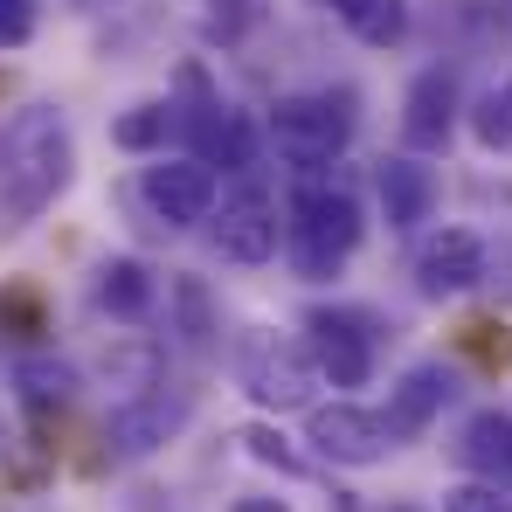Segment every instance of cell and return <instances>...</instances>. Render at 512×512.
I'll return each instance as SVG.
<instances>
[{
    "label": "cell",
    "instance_id": "cell-1",
    "mask_svg": "<svg viewBox=\"0 0 512 512\" xmlns=\"http://www.w3.org/2000/svg\"><path fill=\"white\" fill-rule=\"evenodd\" d=\"M70 167H77L70 125H63L49 104H28V111L7 125V139H0V236L28 229V222L70 187Z\"/></svg>",
    "mask_w": 512,
    "mask_h": 512
},
{
    "label": "cell",
    "instance_id": "cell-2",
    "mask_svg": "<svg viewBox=\"0 0 512 512\" xmlns=\"http://www.w3.org/2000/svg\"><path fill=\"white\" fill-rule=\"evenodd\" d=\"M284 243H291L298 277H340V263L360 250V201L346 194L340 180H319V173L298 180Z\"/></svg>",
    "mask_w": 512,
    "mask_h": 512
},
{
    "label": "cell",
    "instance_id": "cell-3",
    "mask_svg": "<svg viewBox=\"0 0 512 512\" xmlns=\"http://www.w3.org/2000/svg\"><path fill=\"white\" fill-rule=\"evenodd\" d=\"M353 139V97L333 90H298V97H277L270 104V146L284 167H298L305 180L326 173Z\"/></svg>",
    "mask_w": 512,
    "mask_h": 512
},
{
    "label": "cell",
    "instance_id": "cell-4",
    "mask_svg": "<svg viewBox=\"0 0 512 512\" xmlns=\"http://www.w3.org/2000/svg\"><path fill=\"white\" fill-rule=\"evenodd\" d=\"M319 360L312 346L277 340V333H250L243 340V395H250L263 416H291V409H312V388H319Z\"/></svg>",
    "mask_w": 512,
    "mask_h": 512
},
{
    "label": "cell",
    "instance_id": "cell-5",
    "mask_svg": "<svg viewBox=\"0 0 512 512\" xmlns=\"http://www.w3.org/2000/svg\"><path fill=\"white\" fill-rule=\"evenodd\" d=\"M139 194H146V208L167 222V229H194V222H208L215 208H222V180L208 160H153V167L139 173Z\"/></svg>",
    "mask_w": 512,
    "mask_h": 512
},
{
    "label": "cell",
    "instance_id": "cell-6",
    "mask_svg": "<svg viewBox=\"0 0 512 512\" xmlns=\"http://www.w3.org/2000/svg\"><path fill=\"white\" fill-rule=\"evenodd\" d=\"M485 284V236L478 229H436L416 243V291L423 298H464Z\"/></svg>",
    "mask_w": 512,
    "mask_h": 512
},
{
    "label": "cell",
    "instance_id": "cell-7",
    "mask_svg": "<svg viewBox=\"0 0 512 512\" xmlns=\"http://www.w3.org/2000/svg\"><path fill=\"white\" fill-rule=\"evenodd\" d=\"M305 333H312L305 346H312V360H319V374L333 388H367V374H374V333H367L360 312H312Z\"/></svg>",
    "mask_w": 512,
    "mask_h": 512
},
{
    "label": "cell",
    "instance_id": "cell-8",
    "mask_svg": "<svg viewBox=\"0 0 512 512\" xmlns=\"http://www.w3.org/2000/svg\"><path fill=\"white\" fill-rule=\"evenodd\" d=\"M312 443H319V457H333V464H381L388 450H395V436L388 423L374 416V409H360V402H326V409H312Z\"/></svg>",
    "mask_w": 512,
    "mask_h": 512
},
{
    "label": "cell",
    "instance_id": "cell-9",
    "mask_svg": "<svg viewBox=\"0 0 512 512\" xmlns=\"http://www.w3.org/2000/svg\"><path fill=\"white\" fill-rule=\"evenodd\" d=\"M450 132H457V77L423 70L402 97V139H409V153H443Z\"/></svg>",
    "mask_w": 512,
    "mask_h": 512
},
{
    "label": "cell",
    "instance_id": "cell-10",
    "mask_svg": "<svg viewBox=\"0 0 512 512\" xmlns=\"http://www.w3.org/2000/svg\"><path fill=\"white\" fill-rule=\"evenodd\" d=\"M284 243V229H277V201L270 194H236V201H222V222H215V250L229 256V263H270Z\"/></svg>",
    "mask_w": 512,
    "mask_h": 512
},
{
    "label": "cell",
    "instance_id": "cell-11",
    "mask_svg": "<svg viewBox=\"0 0 512 512\" xmlns=\"http://www.w3.org/2000/svg\"><path fill=\"white\" fill-rule=\"evenodd\" d=\"M443 402H450V374H443L436 360H423V367H409V374L388 388L381 423H388V436H395V443H402V436H423V429L443 416Z\"/></svg>",
    "mask_w": 512,
    "mask_h": 512
},
{
    "label": "cell",
    "instance_id": "cell-12",
    "mask_svg": "<svg viewBox=\"0 0 512 512\" xmlns=\"http://www.w3.org/2000/svg\"><path fill=\"white\" fill-rule=\"evenodd\" d=\"M374 187H381L388 229H416V222H429V208H436V173H429L416 153L381 160V167H374Z\"/></svg>",
    "mask_w": 512,
    "mask_h": 512
},
{
    "label": "cell",
    "instance_id": "cell-13",
    "mask_svg": "<svg viewBox=\"0 0 512 512\" xmlns=\"http://www.w3.org/2000/svg\"><path fill=\"white\" fill-rule=\"evenodd\" d=\"M194 160H208V167H222V173H243L256 160V132H250V118L243 111H229V104H201L194 111Z\"/></svg>",
    "mask_w": 512,
    "mask_h": 512
},
{
    "label": "cell",
    "instance_id": "cell-14",
    "mask_svg": "<svg viewBox=\"0 0 512 512\" xmlns=\"http://www.w3.org/2000/svg\"><path fill=\"white\" fill-rule=\"evenodd\" d=\"M457 457H464L485 485L506 492L512 485V416L506 409H478V416L464 423V436H457Z\"/></svg>",
    "mask_w": 512,
    "mask_h": 512
},
{
    "label": "cell",
    "instance_id": "cell-15",
    "mask_svg": "<svg viewBox=\"0 0 512 512\" xmlns=\"http://www.w3.org/2000/svg\"><path fill=\"white\" fill-rule=\"evenodd\" d=\"M180 402H167V395H146V402H132V409H118L111 416V443L125 450V457H146V450H160L173 429H180Z\"/></svg>",
    "mask_w": 512,
    "mask_h": 512
},
{
    "label": "cell",
    "instance_id": "cell-16",
    "mask_svg": "<svg viewBox=\"0 0 512 512\" xmlns=\"http://www.w3.org/2000/svg\"><path fill=\"white\" fill-rule=\"evenodd\" d=\"M97 305H104L111 319H146V312H153V277H146V263H139V256H111V263L97 270Z\"/></svg>",
    "mask_w": 512,
    "mask_h": 512
},
{
    "label": "cell",
    "instance_id": "cell-17",
    "mask_svg": "<svg viewBox=\"0 0 512 512\" xmlns=\"http://www.w3.org/2000/svg\"><path fill=\"white\" fill-rule=\"evenodd\" d=\"M367 49H395L409 35V0H326Z\"/></svg>",
    "mask_w": 512,
    "mask_h": 512
},
{
    "label": "cell",
    "instance_id": "cell-18",
    "mask_svg": "<svg viewBox=\"0 0 512 512\" xmlns=\"http://www.w3.org/2000/svg\"><path fill=\"white\" fill-rule=\"evenodd\" d=\"M14 388H21V402H28L35 416H49V409L70 402V367H56V360H21V367H14Z\"/></svg>",
    "mask_w": 512,
    "mask_h": 512
},
{
    "label": "cell",
    "instance_id": "cell-19",
    "mask_svg": "<svg viewBox=\"0 0 512 512\" xmlns=\"http://www.w3.org/2000/svg\"><path fill=\"white\" fill-rule=\"evenodd\" d=\"M167 125H173V104H132V111L111 125V146H125V153H160V146H167Z\"/></svg>",
    "mask_w": 512,
    "mask_h": 512
},
{
    "label": "cell",
    "instance_id": "cell-20",
    "mask_svg": "<svg viewBox=\"0 0 512 512\" xmlns=\"http://www.w3.org/2000/svg\"><path fill=\"white\" fill-rule=\"evenodd\" d=\"M471 132H478L485 153H512V77L492 84L478 104H471Z\"/></svg>",
    "mask_w": 512,
    "mask_h": 512
},
{
    "label": "cell",
    "instance_id": "cell-21",
    "mask_svg": "<svg viewBox=\"0 0 512 512\" xmlns=\"http://www.w3.org/2000/svg\"><path fill=\"white\" fill-rule=\"evenodd\" d=\"M236 443H243V450H250L256 464H277V471H284V478H298V471H305V457H298V450H291V443H284V436H277V429H270V423L243 429V436H236Z\"/></svg>",
    "mask_w": 512,
    "mask_h": 512
},
{
    "label": "cell",
    "instance_id": "cell-22",
    "mask_svg": "<svg viewBox=\"0 0 512 512\" xmlns=\"http://www.w3.org/2000/svg\"><path fill=\"white\" fill-rule=\"evenodd\" d=\"M443 512H512V499L499 485L471 478V485H450V492H443Z\"/></svg>",
    "mask_w": 512,
    "mask_h": 512
},
{
    "label": "cell",
    "instance_id": "cell-23",
    "mask_svg": "<svg viewBox=\"0 0 512 512\" xmlns=\"http://www.w3.org/2000/svg\"><path fill=\"white\" fill-rule=\"evenodd\" d=\"M173 298H180V312H187V333H180V340L201 353L208 333H215V326H208V298H201V284H173Z\"/></svg>",
    "mask_w": 512,
    "mask_h": 512
},
{
    "label": "cell",
    "instance_id": "cell-24",
    "mask_svg": "<svg viewBox=\"0 0 512 512\" xmlns=\"http://www.w3.org/2000/svg\"><path fill=\"white\" fill-rule=\"evenodd\" d=\"M35 0H0V49H21L28 35H35Z\"/></svg>",
    "mask_w": 512,
    "mask_h": 512
},
{
    "label": "cell",
    "instance_id": "cell-25",
    "mask_svg": "<svg viewBox=\"0 0 512 512\" xmlns=\"http://www.w3.org/2000/svg\"><path fill=\"white\" fill-rule=\"evenodd\" d=\"M229 512H291V506H284V499H263V492H250V499H236Z\"/></svg>",
    "mask_w": 512,
    "mask_h": 512
},
{
    "label": "cell",
    "instance_id": "cell-26",
    "mask_svg": "<svg viewBox=\"0 0 512 512\" xmlns=\"http://www.w3.org/2000/svg\"><path fill=\"white\" fill-rule=\"evenodd\" d=\"M395 512H423V506H395Z\"/></svg>",
    "mask_w": 512,
    "mask_h": 512
}]
</instances>
